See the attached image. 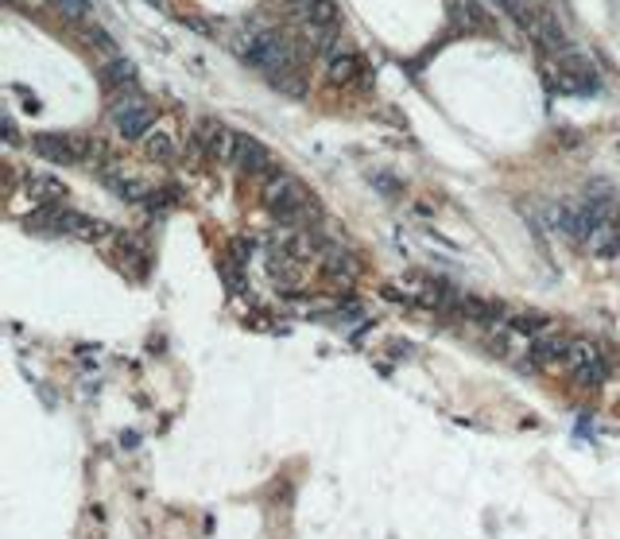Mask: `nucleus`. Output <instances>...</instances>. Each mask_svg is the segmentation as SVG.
Returning a JSON list of instances; mask_svg holds the SVG:
<instances>
[{
	"instance_id": "1",
	"label": "nucleus",
	"mask_w": 620,
	"mask_h": 539,
	"mask_svg": "<svg viewBox=\"0 0 620 539\" xmlns=\"http://www.w3.org/2000/svg\"><path fill=\"white\" fill-rule=\"evenodd\" d=\"M237 51L252 62L256 70L272 74V78L287 74V70H291V62H295L291 47H287V39L280 36V31H268V28H249L237 39Z\"/></svg>"
},
{
	"instance_id": "2",
	"label": "nucleus",
	"mask_w": 620,
	"mask_h": 539,
	"mask_svg": "<svg viewBox=\"0 0 620 539\" xmlns=\"http://www.w3.org/2000/svg\"><path fill=\"white\" fill-rule=\"evenodd\" d=\"M260 198L280 221H314V202H310V194L303 190V183L291 178V175H283V171H275V175L264 178Z\"/></svg>"
},
{
	"instance_id": "3",
	"label": "nucleus",
	"mask_w": 620,
	"mask_h": 539,
	"mask_svg": "<svg viewBox=\"0 0 620 539\" xmlns=\"http://www.w3.org/2000/svg\"><path fill=\"white\" fill-rule=\"evenodd\" d=\"M109 121L116 124V132H121L124 140H144V136L152 132V124H155V113H152V105H147L144 93L121 90L116 101L109 105Z\"/></svg>"
},
{
	"instance_id": "4",
	"label": "nucleus",
	"mask_w": 620,
	"mask_h": 539,
	"mask_svg": "<svg viewBox=\"0 0 620 539\" xmlns=\"http://www.w3.org/2000/svg\"><path fill=\"white\" fill-rule=\"evenodd\" d=\"M562 365H566V373L578 380L582 388H601L605 380H608V361H605V353L597 350L593 342H570V350H566Z\"/></svg>"
},
{
	"instance_id": "5",
	"label": "nucleus",
	"mask_w": 620,
	"mask_h": 539,
	"mask_svg": "<svg viewBox=\"0 0 620 539\" xmlns=\"http://www.w3.org/2000/svg\"><path fill=\"white\" fill-rule=\"evenodd\" d=\"M554 70H559V86L566 93H578V98H585V93L597 90V70H593L590 59H582V55H559Z\"/></svg>"
},
{
	"instance_id": "6",
	"label": "nucleus",
	"mask_w": 620,
	"mask_h": 539,
	"mask_svg": "<svg viewBox=\"0 0 620 539\" xmlns=\"http://www.w3.org/2000/svg\"><path fill=\"white\" fill-rule=\"evenodd\" d=\"M195 140H198V147L210 155V160L233 163V152H237V132H229L226 124H218V121H198Z\"/></svg>"
},
{
	"instance_id": "7",
	"label": "nucleus",
	"mask_w": 620,
	"mask_h": 539,
	"mask_svg": "<svg viewBox=\"0 0 620 539\" xmlns=\"http://www.w3.org/2000/svg\"><path fill=\"white\" fill-rule=\"evenodd\" d=\"M233 163H237L241 175H249V178H268V175H275L272 152H268V147H264L260 140H252V136H237V152H233Z\"/></svg>"
},
{
	"instance_id": "8",
	"label": "nucleus",
	"mask_w": 620,
	"mask_h": 539,
	"mask_svg": "<svg viewBox=\"0 0 620 539\" xmlns=\"http://www.w3.org/2000/svg\"><path fill=\"white\" fill-rule=\"evenodd\" d=\"M31 152L51 160V163H74L82 155V144L62 136V132H36L31 136Z\"/></svg>"
},
{
	"instance_id": "9",
	"label": "nucleus",
	"mask_w": 620,
	"mask_h": 539,
	"mask_svg": "<svg viewBox=\"0 0 620 539\" xmlns=\"http://www.w3.org/2000/svg\"><path fill=\"white\" fill-rule=\"evenodd\" d=\"M326 78L334 82V86H353V82L361 78V59L357 55H326Z\"/></svg>"
},
{
	"instance_id": "10",
	"label": "nucleus",
	"mask_w": 620,
	"mask_h": 539,
	"mask_svg": "<svg viewBox=\"0 0 620 539\" xmlns=\"http://www.w3.org/2000/svg\"><path fill=\"white\" fill-rule=\"evenodd\" d=\"M585 249H590L593 257H620V226H616V218L605 221L601 229H593L590 241H585Z\"/></svg>"
},
{
	"instance_id": "11",
	"label": "nucleus",
	"mask_w": 620,
	"mask_h": 539,
	"mask_svg": "<svg viewBox=\"0 0 620 539\" xmlns=\"http://www.w3.org/2000/svg\"><path fill=\"white\" fill-rule=\"evenodd\" d=\"M454 12L465 20V31H481V36H493V20L477 4V0H454Z\"/></svg>"
},
{
	"instance_id": "12",
	"label": "nucleus",
	"mask_w": 620,
	"mask_h": 539,
	"mask_svg": "<svg viewBox=\"0 0 620 539\" xmlns=\"http://www.w3.org/2000/svg\"><path fill=\"white\" fill-rule=\"evenodd\" d=\"M105 82H109V86H121L124 90V82L128 86H132L136 82V70H132V62L128 59H121V55H109V62H105Z\"/></svg>"
},
{
	"instance_id": "13",
	"label": "nucleus",
	"mask_w": 620,
	"mask_h": 539,
	"mask_svg": "<svg viewBox=\"0 0 620 539\" xmlns=\"http://www.w3.org/2000/svg\"><path fill=\"white\" fill-rule=\"evenodd\" d=\"M144 152L152 155V160H159V163H171V160H175V144H171L167 132H147V136H144Z\"/></svg>"
},
{
	"instance_id": "14",
	"label": "nucleus",
	"mask_w": 620,
	"mask_h": 539,
	"mask_svg": "<svg viewBox=\"0 0 620 539\" xmlns=\"http://www.w3.org/2000/svg\"><path fill=\"white\" fill-rule=\"evenodd\" d=\"M322 260H326V272H330V276L349 280L353 272H357V264H353V257H349L346 249H326V252H322Z\"/></svg>"
},
{
	"instance_id": "15",
	"label": "nucleus",
	"mask_w": 620,
	"mask_h": 539,
	"mask_svg": "<svg viewBox=\"0 0 620 539\" xmlns=\"http://www.w3.org/2000/svg\"><path fill=\"white\" fill-rule=\"evenodd\" d=\"M28 194H36L39 202H59L62 186L55 183V178H28Z\"/></svg>"
},
{
	"instance_id": "16",
	"label": "nucleus",
	"mask_w": 620,
	"mask_h": 539,
	"mask_svg": "<svg viewBox=\"0 0 620 539\" xmlns=\"http://www.w3.org/2000/svg\"><path fill=\"white\" fill-rule=\"evenodd\" d=\"M82 39H85V44H90V47L105 51V55H116V51H113V39L105 36V31H101L98 24H85V28H82Z\"/></svg>"
},
{
	"instance_id": "17",
	"label": "nucleus",
	"mask_w": 620,
	"mask_h": 539,
	"mask_svg": "<svg viewBox=\"0 0 620 539\" xmlns=\"http://www.w3.org/2000/svg\"><path fill=\"white\" fill-rule=\"evenodd\" d=\"M55 4L62 8V12H67L70 20H85V8H90V4H85V0H55Z\"/></svg>"
},
{
	"instance_id": "18",
	"label": "nucleus",
	"mask_w": 620,
	"mask_h": 539,
	"mask_svg": "<svg viewBox=\"0 0 620 539\" xmlns=\"http://www.w3.org/2000/svg\"><path fill=\"white\" fill-rule=\"evenodd\" d=\"M144 4H152V8H159V4H163V0H144Z\"/></svg>"
}]
</instances>
